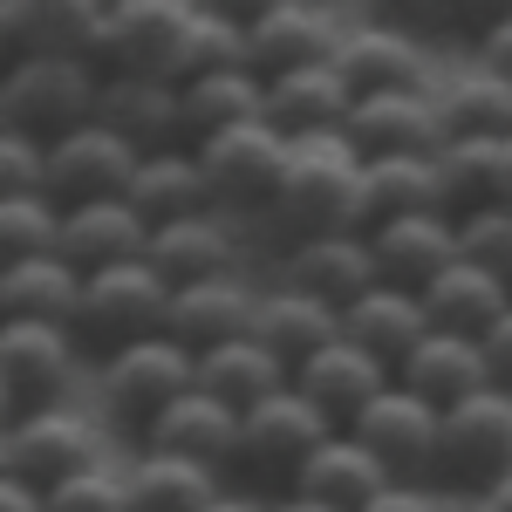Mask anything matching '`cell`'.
Segmentation results:
<instances>
[{
  "mask_svg": "<svg viewBox=\"0 0 512 512\" xmlns=\"http://www.w3.org/2000/svg\"><path fill=\"white\" fill-rule=\"evenodd\" d=\"M69 369H76V328H55V321H0V383L14 390L21 410L55 403L69 390Z\"/></svg>",
  "mask_w": 512,
  "mask_h": 512,
  "instance_id": "cell-18",
  "label": "cell"
},
{
  "mask_svg": "<svg viewBox=\"0 0 512 512\" xmlns=\"http://www.w3.org/2000/svg\"><path fill=\"white\" fill-rule=\"evenodd\" d=\"M431 96H437L444 137H492V144L512 137V82H499L492 69H465V76H451L444 89L431 82Z\"/></svg>",
  "mask_w": 512,
  "mask_h": 512,
  "instance_id": "cell-36",
  "label": "cell"
},
{
  "mask_svg": "<svg viewBox=\"0 0 512 512\" xmlns=\"http://www.w3.org/2000/svg\"><path fill=\"white\" fill-rule=\"evenodd\" d=\"M0 130H7V103H0Z\"/></svg>",
  "mask_w": 512,
  "mask_h": 512,
  "instance_id": "cell-55",
  "label": "cell"
},
{
  "mask_svg": "<svg viewBox=\"0 0 512 512\" xmlns=\"http://www.w3.org/2000/svg\"><path fill=\"white\" fill-rule=\"evenodd\" d=\"M246 335H253L260 349H274L280 362H287V376H294V362H308L315 349H328V342L342 335V315H335L328 301H315V294L274 280V287L253 294V328H246Z\"/></svg>",
  "mask_w": 512,
  "mask_h": 512,
  "instance_id": "cell-25",
  "label": "cell"
},
{
  "mask_svg": "<svg viewBox=\"0 0 512 512\" xmlns=\"http://www.w3.org/2000/svg\"><path fill=\"white\" fill-rule=\"evenodd\" d=\"M76 308H82V274L62 253H35V260H7L0 267V321L76 328Z\"/></svg>",
  "mask_w": 512,
  "mask_h": 512,
  "instance_id": "cell-31",
  "label": "cell"
},
{
  "mask_svg": "<svg viewBox=\"0 0 512 512\" xmlns=\"http://www.w3.org/2000/svg\"><path fill=\"white\" fill-rule=\"evenodd\" d=\"M342 335H349L355 349H369L376 362H403V355L417 349L424 335H431V315H424V294H410V287H390V280H376L369 294H355L349 308H342Z\"/></svg>",
  "mask_w": 512,
  "mask_h": 512,
  "instance_id": "cell-28",
  "label": "cell"
},
{
  "mask_svg": "<svg viewBox=\"0 0 512 512\" xmlns=\"http://www.w3.org/2000/svg\"><path fill=\"white\" fill-rule=\"evenodd\" d=\"M478 69H492L499 82H512V14L485 21V35H478Z\"/></svg>",
  "mask_w": 512,
  "mask_h": 512,
  "instance_id": "cell-46",
  "label": "cell"
},
{
  "mask_svg": "<svg viewBox=\"0 0 512 512\" xmlns=\"http://www.w3.org/2000/svg\"><path fill=\"white\" fill-rule=\"evenodd\" d=\"M383 485H390V472H383L349 431H335L321 451H308V465L287 478L294 499H315V506H335V512H362Z\"/></svg>",
  "mask_w": 512,
  "mask_h": 512,
  "instance_id": "cell-29",
  "label": "cell"
},
{
  "mask_svg": "<svg viewBox=\"0 0 512 512\" xmlns=\"http://www.w3.org/2000/svg\"><path fill=\"white\" fill-rule=\"evenodd\" d=\"M349 82L335 76V62H308V69H287L267 82V123L280 137H321V130H342L349 117Z\"/></svg>",
  "mask_w": 512,
  "mask_h": 512,
  "instance_id": "cell-32",
  "label": "cell"
},
{
  "mask_svg": "<svg viewBox=\"0 0 512 512\" xmlns=\"http://www.w3.org/2000/svg\"><path fill=\"white\" fill-rule=\"evenodd\" d=\"M396 383H403L410 396H424L431 410H451V403H465V396L492 390V369H485V349H478L472 335L431 328L417 349L396 362Z\"/></svg>",
  "mask_w": 512,
  "mask_h": 512,
  "instance_id": "cell-26",
  "label": "cell"
},
{
  "mask_svg": "<svg viewBox=\"0 0 512 512\" xmlns=\"http://www.w3.org/2000/svg\"><path fill=\"white\" fill-rule=\"evenodd\" d=\"M342 14L328 7H308V0H280V7H253L246 14V62L253 76L274 82L287 69H308V62H328L335 41H342Z\"/></svg>",
  "mask_w": 512,
  "mask_h": 512,
  "instance_id": "cell-12",
  "label": "cell"
},
{
  "mask_svg": "<svg viewBox=\"0 0 512 512\" xmlns=\"http://www.w3.org/2000/svg\"><path fill=\"white\" fill-rule=\"evenodd\" d=\"M342 137L355 144V158H431L444 144V123H437V96L431 89H383V96H355Z\"/></svg>",
  "mask_w": 512,
  "mask_h": 512,
  "instance_id": "cell-10",
  "label": "cell"
},
{
  "mask_svg": "<svg viewBox=\"0 0 512 512\" xmlns=\"http://www.w3.org/2000/svg\"><path fill=\"white\" fill-rule=\"evenodd\" d=\"M144 260H151L171 287L219 280V274H239V233H233V219H226V212H192V219L151 226Z\"/></svg>",
  "mask_w": 512,
  "mask_h": 512,
  "instance_id": "cell-21",
  "label": "cell"
},
{
  "mask_svg": "<svg viewBox=\"0 0 512 512\" xmlns=\"http://www.w3.org/2000/svg\"><path fill=\"white\" fill-rule=\"evenodd\" d=\"M0 69H7V48H0Z\"/></svg>",
  "mask_w": 512,
  "mask_h": 512,
  "instance_id": "cell-56",
  "label": "cell"
},
{
  "mask_svg": "<svg viewBox=\"0 0 512 512\" xmlns=\"http://www.w3.org/2000/svg\"><path fill=\"white\" fill-rule=\"evenodd\" d=\"M164 308H171V280L151 260H117L82 274V308H76V335H89L96 349H123L164 335Z\"/></svg>",
  "mask_w": 512,
  "mask_h": 512,
  "instance_id": "cell-5",
  "label": "cell"
},
{
  "mask_svg": "<svg viewBox=\"0 0 512 512\" xmlns=\"http://www.w3.org/2000/svg\"><path fill=\"white\" fill-rule=\"evenodd\" d=\"M478 506H485V512H512V478H506V485H499V492H485Z\"/></svg>",
  "mask_w": 512,
  "mask_h": 512,
  "instance_id": "cell-51",
  "label": "cell"
},
{
  "mask_svg": "<svg viewBox=\"0 0 512 512\" xmlns=\"http://www.w3.org/2000/svg\"><path fill=\"white\" fill-rule=\"evenodd\" d=\"M96 123H110L123 144H137V151H171V144H185V103H178V82L137 76V69H103Z\"/></svg>",
  "mask_w": 512,
  "mask_h": 512,
  "instance_id": "cell-15",
  "label": "cell"
},
{
  "mask_svg": "<svg viewBox=\"0 0 512 512\" xmlns=\"http://www.w3.org/2000/svg\"><path fill=\"white\" fill-rule=\"evenodd\" d=\"M103 0H0V48L14 55H82L96 62Z\"/></svg>",
  "mask_w": 512,
  "mask_h": 512,
  "instance_id": "cell-17",
  "label": "cell"
},
{
  "mask_svg": "<svg viewBox=\"0 0 512 512\" xmlns=\"http://www.w3.org/2000/svg\"><path fill=\"white\" fill-rule=\"evenodd\" d=\"M512 478V396L506 390H478L451 410H437V465L431 485L451 492H499Z\"/></svg>",
  "mask_w": 512,
  "mask_h": 512,
  "instance_id": "cell-3",
  "label": "cell"
},
{
  "mask_svg": "<svg viewBox=\"0 0 512 512\" xmlns=\"http://www.w3.org/2000/svg\"><path fill=\"white\" fill-rule=\"evenodd\" d=\"M185 21H192V0H103L96 69L164 76V69H171V48H178V35H185Z\"/></svg>",
  "mask_w": 512,
  "mask_h": 512,
  "instance_id": "cell-13",
  "label": "cell"
},
{
  "mask_svg": "<svg viewBox=\"0 0 512 512\" xmlns=\"http://www.w3.org/2000/svg\"><path fill=\"white\" fill-rule=\"evenodd\" d=\"M369 253H376V274L390 280V287L424 294L437 280V267L458 260V219H451V212H417V219L369 226Z\"/></svg>",
  "mask_w": 512,
  "mask_h": 512,
  "instance_id": "cell-24",
  "label": "cell"
},
{
  "mask_svg": "<svg viewBox=\"0 0 512 512\" xmlns=\"http://www.w3.org/2000/svg\"><path fill=\"white\" fill-rule=\"evenodd\" d=\"M362 512H444V492L437 485H403V478H390Z\"/></svg>",
  "mask_w": 512,
  "mask_h": 512,
  "instance_id": "cell-44",
  "label": "cell"
},
{
  "mask_svg": "<svg viewBox=\"0 0 512 512\" xmlns=\"http://www.w3.org/2000/svg\"><path fill=\"white\" fill-rule=\"evenodd\" d=\"M130 205L144 226H171V219H192V212H219V198L205 185V164L192 144H171V151H144L130 171Z\"/></svg>",
  "mask_w": 512,
  "mask_h": 512,
  "instance_id": "cell-27",
  "label": "cell"
},
{
  "mask_svg": "<svg viewBox=\"0 0 512 512\" xmlns=\"http://www.w3.org/2000/svg\"><path fill=\"white\" fill-rule=\"evenodd\" d=\"M342 431H349L390 478H403V485H431V465H437V410L424 403V396H410L403 383H390L383 396H369Z\"/></svg>",
  "mask_w": 512,
  "mask_h": 512,
  "instance_id": "cell-8",
  "label": "cell"
},
{
  "mask_svg": "<svg viewBox=\"0 0 512 512\" xmlns=\"http://www.w3.org/2000/svg\"><path fill=\"white\" fill-rule=\"evenodd\" d=\"M328 62H335V76L349 82V96L431 89V55H424V41L390 28V21H349Z\"/></svg>",
  "mask_w": 512,
  "mask_h": 512,
  "instance_id": "cell-14",
  "label": "cell"
},
{
  "mask_svg": "<svg viewBox=\"0 0 512 512\" xmlns=\"http://www.w3.org/2000/svg\"><path fill=\"white\" fill-rule=\"evenodd\" d=\"M335 431H342V424H335L328 410H315L308 396L287 383V390H274L267 403L239 410V465L287 485V478L308 465V451H321Z\"/></svg>",
  "mask_w": 512,
  "mask_h": 512,
  "instance_id": "cell-6",
  "label": "cell"
},
{
  "mask_svg": "<svg viewBox=\"0 0 512 512\" xmlns=\"http://www.w3.org/2000/svg\"><path fill=\"white\" fill-rule=\"evenodd\" d=\"M205 512H267V506H260V499H239V492H219Z\"/></svg>",
  "mask_w": 512,
  "mask_h": 512,
  "instance_id": "cell-48",
  "label": "cell"
},
{
  "mask_svg": "<svg viewBox=\"0 0 512 512\" xmlns=\"http://www.w3.org/2000/svg\"><path fill=\"white\" fill-rule=\"evenodd\" d=\"M137 144H123L110 123H76L69 137L48 144V198L55 205H89V198H123L137 171Z\"/></svg>",
  "mask_w": 512,
  "mask_h": 512,
  "instance_id": "cell-9",
  "label": "cell"
},
{
  "mask_svg": "<svg viewBox=\"0 0 512 512\" xmlns=\"http://www.w3.org/2000/svg\"><path fill=\"white\" fill-rule=\"evenodd\" d=\"M294 376H287V362L274 349H260L253 335H233V342H219V349L192 355V390L219 396L226 410H253V403H267L274 390H287Z\"/></svg>",
  "mask_w": 512,
  "mask_h": 512,
  "instance_id": "cell-30",
  "label": "cell"
},
{
  "mask_svg": "<svg viewBox=\"0 0 512 512\" xmlns=\"http://www.w3.org/2000/svg\"><path fill=\"white\" fill-rule=\"evenodd\" d=\"M396 383L390 362H376L369 349H355L349 335H335L328 349H315L308 362H294V390L308 396L315 410H328L335 424H349L355 410L369 403V396H383Z\"/></svg>",
  "mask_w": 512,
  "mask_h": 512,
  "instance_id": "cell-23",
  "label": "cell"
},
{
  "mask_svg": "<svg viewBox=\"0 0 512 512\" xmlns=\"http://www.w3.org/2000/svg\"><path fill=\"white\" fill-rule=\"evenodd\" d=\"M48 512H137L130 506V478L123 465H89V472L62 478V485H48Z\"/></svg>",
  "mask_w": 512,
  "mask_h": 512,
  "instance_id": "cell-42",
  "label": "cell"
},
{
  "mask_svg": "<svg viewBox=\"0 0 512 512\" xmlns=\"http://www.w3.org/2000/svg\"><path fill=\"white\" fill-rule=\"evenodd\" d=\"M96 89H103V69L82 62V55H14L0 69V103H7V123L28 130L41 144L69 137L76 123L96 117Z\"/></svg>",
  "mask_w": 512,
  "mask_h": 512,
  "instance_id": "cell-2",
  "label": "cell"
},
{
  "mask_svg": "<svg viewBox=\"0 0 512 512\" xmlns=\"http://www.w3.org/2000/svg\"><path fill=\"white\" fill-rule=\"evenodd\" d=\"M458 260H472V267H485V274H499L512 287V205L506 198H492V205L458 219Z\"/></svg>",
  "mask_w": 512,
  "mask_h": 512,
  "instance_id": "cell-41",
  "label": "cell"
},
{
  "mask_svg": "<svg viewBox=\"0 0 512 512\" xmlns=\"http://www.w3.org/2000/svg\"><path fill=\"white\" fill-rule=\"evenodd\" d=\"M499 198H506V205H512V137H506V144H499Z\"/></svg>",
  "mask_w": 512,
  "mask_h": 512,
  "instance_id": "cell-50",
  "label": "cell"
},
{
  "mask_svg": "<svg viewBox=\"0 0 512 512\" xmlns=\"http://www.w3.org/2000/svg\"><path fill=\"white\" fill-rule=\"evenodd\" d=\"M130 506L137 512H205L226 492V472L198 465V458H171V451H137L130 465Z\"/></svg>",
  "mask_w": 512,
  "mask_h": 512,
  "instance_id": "cell-34",
  "label": "cell"
},
{
  "mask_svg": "<svg viewBox=\"0 0 512 512\" xmlns=\"http://www.w3.org/2000/svg\"><path fill=\"white\" fill-rule=\"evenodd\" d=\"M280 280L301 287V294H315V301H328V308L342 315L355 294H369L383 274H376L369 233H315V239H287Z\"/></svg>",
  "mask_w": 512,
  "mask_h": 512,
  "instance_id": "cell-16",
  "label": "cell"
},
{
  "mask_svg": "<svg viewBox=\"0 0 512 512\" xmlns=\"http://www.w3.org/2000/svg\"><path fill=\"white\" fill-rule=\"evenodd\" d=\"M478 349H485V369H492V390L512 396V308L478 335Z\"/></svg>",
  "mask_w": 512,
  "mask_h": 512,
  "instance_id": "cell-45",
  "label": "cell"
},
{
  "mask_svg": "<svg viewBox=\"0 0 512 512\" xmlns=\"http://www.w3.org/2000/svg\"><path fill=\"white\" fill-rule=\"evenodd\" d=\"M178 103H185V144L226 130V123H253L267 117V82L253 69H212V76L178 82Z\"/></svg>",
  "mask_w": 512,
  "mask_h": 512,
  "instance_id": "cell-35",
  "label": "cell"
},
{
  "mask_svg": "<svg viewBox=\"0 0 512 512\" xmlns=\"http://www.w3.org/2000/svg\"><path fill=\"white\" fill-rule=\"evenodd\" d=\"M431 171H437V205L451 219L499 198V144L492 137H444L431 151Z\"/></svg>",
  "mask_w": 512,
  "mask_h": 512,
  "instance_id": "cell-39",
  "label": "cell"
},
{
  "mask_svg": "<svg viewBox=\"0 0 512 512\" xmlns=\"http://www.w3.org/2000/svg\"><path fill=\"white\" fill-rule=\"evenodd\" d=\"M103 410L123 417V424H151L171 396L192 390V349H178L171 335H144V342H123V349H103Z\"/></svg>",
  "mask_w": 512,
  "mask_h": 512,
  "instance_id": "cell-7",
  "label": "cell"
},
{
  "mask_svg": "<svg viewBox=\"0 0 512 512\" xmlns=\"http://www.w3.org/2000/svg\"><path fill=\"white\" fill-rule=\"evenodd\" d=\"M14 417H21V403H14V390L0 383V424H14Z\"/></svg>",
  "mask_w": 512,
  "mask_h": 512,
  "instance_id": "cell-52",
  "label": "cell"
},
{
  "mask_svg": "<svg viewBox=\"0 0 512 512\" xmlns=\"http://www.w3.org/2000/svg\"><path fill=\"white\" fill-rule=\"evenodd\" d=\"M267 212L294 239L315 233H362V158L342 130L321 137H287L280 178L267 192Z\"/></svg>",
  "mask_w": 512,
  "mask_h": 512,
  "instance_id": "cell-1",
  "label": "cell"
},
{
  "mask_svg": "<svg viewBox=\"0 0 512 512\" xmlns=\"http://www.w3.org/2000/svg\"><path fill=\"white\" fill-rule=\"evenodd\" d=\"M21 192H48V144L7 123L0 130V198H21Z\"/></svg>",
  "mask_w": 512,
  "mask_h": 512,
  "instance_id": "cell-43",
  "label": "cell"
},
{
  "mask_svg": "<svg viewBox=\"0 0 512 512\" xmlns=\"http://www.w3.org/2000/svg\"><path fill=\"white\" fill-rule=\"evenodd\" d=\"M0 512H48V492L14 472H0Z\"/></svg>",
  "mask_w": 512,
  "mask_h": 512,
  "instance_id": "cell-47",
  "label": "cell"
},
{
  "mask_svg": "<svg viewBox=\"0 0 512 512\" xmlns=\"http://www.w3.org/2000/svg\"><path fill=\"white\" fill-rule=\"evenodd\" d=\"M267 512H335V506H315V499H294V492H280Z\"/></svg>",
  "mask_w": 512,
  "mask_h": 512,
  "instance_id": "cell-49",
  "label": "cell"
},
{
  "mask_svg": "<svg viewBox=\"0 0 512 512\" xmlns=\"http://www.w3.org/2000/svg\"><path fill=\"white\" fill-rule=\"evenodd\" d=\"M192 151L205 164V185H212L219 205H267L280 158H287V137L267 117H253V123H226V130L198 137Z\"/></svg>",
  "mask_w": 512,
  "mask_h": 512,
  "instance_id": "cell-11",
  "label": "cell"
},
{
  "mask_svg": "<svg viewBox=\"0 0 512 512\" xmlns=\"http://www.w3.org/2000/svg\"><path fill=\"white\" fill-rule=\"evenodd\" d=\"M144 239H151V226L137 219L130 198H89V205H62L55 253L76 274H96V267H117V260H144Z\"/></svg>",
  "mask_w": 512,
  "mask_h": 512,
  "instance_id": "cell-22",
  "label": "cell"
},
{
  "mask_svg": "<svg viewBox=\"0 0 512 512\" xmlns=\"http://www.w3.org/2000/svg\"><path fill=\"white\" fill-rule=\"evenodd\" d=\"M417 212H444L431 158H369L362 164V233L390 226V219H417Z\"/></svg>",
  "mask_w": 512,
  "mask_h": 512,
  "instance_id": "cell-38",
  "label": "cell"
},
{
  "mask_svg": "<svg viewBox=\"0 0 512 512\" xmlns=\"http://www.w3.org/2000/svg\"><path fill=\"white\" fill-rule=\"evenodd\" d=\"M0 472H7V424H0Z\"/></svg>",
  "mask_w": 512,
  "mask_h": 512,
  "instance_id": "cell-53",
  "label": "cell"
},
{
  "mask_svg": "<svg viewBox=\"0 0 512 512\" xmlns=\"http://www.w3.org/2000/svg\"><path fill=\"white\" fill-rule=\"evenodd\" d=\"M253 280L246 274H219V280H192V287H171V308H164V335L178 342V349H219V342H233L253 328Z\"/></svg>",
  "mask_w": 512,
  "mask_h": 512,
  "instance_id": "cell-20",
  "label": "cell"
},
{
  "mask_svg": "<svg viewBox=\"0 0 512 512\" xmlns=\"http://www.w3.org/2000/svg\"><path fill=\"white\" fill-rule=\"evenodd\" d=\"M55 233H62V205H55L48 192L0 198V267H7V260L55 253Z\"/></svg>",
  "mask_w": 512,
  "mask_h": 512,
  "instance_id": "cell-40",
  "label": "cell"
},
{
  "mask_svg": "<svg viewBox=\"0 0 512 512\" xmlns=\"http://www.w3.org/2000/svg\"><path fill=\"white\" fill-rule=\"evenodd\" d=\"M212 69H253L246 62V14L239 7H205L192 0V21H185V35L171 48V82H192V76H212Z\"/></svg>",
  "mask_w": 512,
  "mask_h": 512,
  "instance_id": "cell-37",
  "label": "cell"
},
{
  "mask_svg": "<svg viewBox=\"0 0 512 512\" xmlns=\"http://www.w3.org/2000/svg\"><path fill=\"white\" fill-rule=\"evenodd\" d=\"M110 458V431H103V417L96 410H82L69 396H55V403H35V410H21L14 424H7V472L28 478V485H62V478L89 472V465H103Z\"/></svg>",
  "mask_w": 512,
  "mask_h": 512,
  "instance_id": "cell-4",
  "label": "cell"
},
{
  "mask_svg": "<svg viewBox=\"0 0 512 512\" xmlns=\"http://www.w3.org/2000/svg\"><path fill=\"white\" fill-rule=\"evenodd\" d=\"M444 512H485V506H478V499H472V506H444Z\"/></svg>",
  "mask_w": 512,
  "mask_h": 512,
  "instance_id": "cell-54",
  "label": "cell"
},
{
  "mask_svg": "<svg viewBox=\"0 0 512 512\" xmlns=\"http://www.w3.org/2000/svg\"><path fill=\"white\" fill-rule=\"evenodd\" d=\"M144 451H171V458H198L212 472H233L239 465V410H226L219 396H205V390L171 396L144 424Z\"/></svg>",
  "mask_w": 512,
  "mask_h": 512,
  "instance_id": "cell-19",
  "label": "cell"
},
{
  "mask_svg": "<svg viewBox=\"0 0 512 512\" xmlns=\"http://www.w3.org/2000/svg\"><path fill=\"white\" fill-rule=\"evenodd\" d=\"M506 308H512V287L499 274L472 267V260L437 267V280L424 287V315H431V328H444V335H472L478 342Z\"/></svg>",
  "mask_w": 512,
  "mask_h": 512,
  "instance_id": "cell-33",
  "label": "cell"
}]
</instances>
